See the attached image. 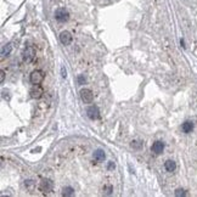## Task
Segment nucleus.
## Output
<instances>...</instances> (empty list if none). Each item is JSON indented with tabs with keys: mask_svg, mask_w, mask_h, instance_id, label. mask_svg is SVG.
Returning <instances> with one entry per match:
<instances>
[{
	"mask_svg": "<svg viewBox=\"0 0 197 197\" xmlns=\"http://www.w3.org/2000/svg\"><path fill=\"white\" fill-rule=\"evenodd\" d=\"M107 169H108V170L115 169V163H113V162H108V164H107Z\"/></svg>",
	"mask_w": 197,
	"mask_h": 197,
	"instance_id": "nucleus-19",
	"label": "nucleus"
},
{
	"mask_svg": "<svg viewBox=\"0 0 197 197\" xmlns=\"http://www.w3.org/2000/svg\"><path fill=\"white\" fill-rule=\"evenodd\" d=\"M151 150H152L156 155H159V153H162L163 150H164V144H163L162 141H155L153 145H152V147H151Z\"/></svg>",
	"mask_w": 197,
	"mask_h": 197,
	"instance_id": "nucleus-9",
	"label": "nucleus"
},
{
	"mask_svg": "<svg viewBox=\"0 0 197 197\" xmlns=\"http://www.w3.org/2000/svg\"><path fill=\"white\" fill-rule=\"evenodd\" d=\"M175 196L178 197H181V196H186V192L182 190V189H178L177 191H175Z\"/></svg>",
	"mask_w": 197,
	"mask_h": 197,
	"instance_id": "nucleus-15",
	"label": "nucleus"
},
{
	"mask_svg": "<svg viewBox=\"0 0 197 197\" xmlns=\"http://www.w3.org/2000/svg\"><path fill=\"white\" fill-rule=\"evenodd\" d=\"M29 93H31V96L33 98H40L44 94V90H43L41 86H39V84H34V86L31 89Z\"/></svg>",
	"mask_w": 197,
	"mask_h": 197,
	"instance_id": "nucleus-5",
	"label": "nucleus"
},
{
	"mask_svg": "<svg viewBox=\"0 0 197 197\" xmlns=\"http://www.w3.org/2000/svg\"><path fill=\"white\" fill-rule=\"evenodd\" d=\"M84 83H85V77H84V76H79L78 84H84Z\"/></svg>",
	"mask_w": 197,
	"mask_h": 197,
	"instance_id": "nucleus-18",
	"label": "nucleus"
},
{
	"mask_svg": "<svg viewBox=\"0 0 197 197\" xmlns=\"http://www.w3.org/2000/svg\"><path fill=\"white\" fill-rule=\"evenodd\" d=\"M93 157H94L95 161H98V162H102V161L105 159V152H103L102 150H96V151L94 152Z\"/></svg>",
	"mask_w": 197,
	"mask_h": 197,
	"instance_id": "nucleus-12",
	"label": "nucleus"
},
{
	"mask_svg": "<svg viewBox=\"0 0 197 197\" xmlns=\"http://www.w3.org/2000/svg\"><path fill=\"white\" fill-rule=\"evenodd\" d=\"M60 40H61V43L63 45H69L71 41H72V34L68 31H63L60 34Z\"/></svg>",
	"mask_w": 197,
	"mask_h": 197,
	"instance_id": "nucleus-7",
	"label": "nucleus"
},
{
	"mask_svg": "<svg viewBox=\"0 0 197 197\" xmlns=\"http://www.w3.org/2000/svg\"><path fill=\"white\" fill-rule=\"evenodd\" d=\"M34 55H36L34 49L31 48V46H28V48L23 51V60H24L26 62H29V61H32V60L34 59Z\"/></svg>",
	"mask_w": 197,
	"mask_h": 197,
	"instance_id": "nucleus-8",
	"label": "nucleus"
},
{
	"mask_svg": "<svg viewBox=\"0 0 197 197\" xmlns=\"http://www.w3.org/2000/svg\"><path fill=\"white\" fill-rule=\"evenodd\" d=\"M54 187V182L50 179H43L39 184V190L44 194H49Z\"/></svg>",
	"mask_w": 197,
	"mask_h": 197,
	"instance_id": "nucleus-1",
	"label": "nucleus"
},
{
	"mask_svg": "<svg viewBox=\"0 0 197 197\" xmlns=\"http://www.w3.org/2000/svg\"><path fill=\"white\" fill-rule=\"evenodd\" d=\"M55 19L59 21V22H66V21L69 19V14L66 9L63 7H60L55 11Z\"/></svg>",
	"mask_w": 197,
	"mask_h": 197,
	"instance_id": "nucleus-3",
	"label": "nucleus"
},
{
	"mask_svg": "<svg viewBox=\"0 0 197 197\" xmlns=\"http://www.w3.org/2000/svg\"><path fill=\"white\" fill-rule=\"evenodd\" d=\"M164 168H166V170H167V172H174V170H175V168H177V164H175V162H174V161L168 159V161L164 163Z\"/></svg>",
	"mask_w": 197,
	"mask_h": 197,
	"instance_id": "nucleus-11",
	"label": "nucleus"
},
{
	"mask_svg": "<svg viewBox=\"0 0 197 197\" xmlns=\"http://www.w3.org/2000/svg\"><path fill=\"white\" fill-rule=\"evenodd\" d=\"M29 79H31L32 84H40L43 82V79H44V73L41 71H39V69H36V71L32 72Z\"/></svg>",
	"mask_w": 197,
	"mask_h": 197,
	"instance_id": "nucleus-4",
	"label": "nucleus"
},
{
	"mask_svg": "<svg viewBox=\"0 0 197 197\" xmlns=\"http://www.w3.org/2000/svg\"><path fill=\"white\" fill-rule=\"evenodd\" d=\"M0 74H1V83H2V82H4V78H5V73H4V71H1V73H0Z\"/></svg>",
	"mask_w": 197,
	"mask_h": 197,
	"instance_id": "nucleus-21",
	"label": "nucleus"
},
{
	"mask_svg": "<svg viewBox=\"0 0 197 197\" xmlns=\"http://www.w3.org/2000/svg\"><path fill=\"white\" fill-rule=\"evenodd\" d=\"M80 98L84 103H91L94 100V94L90 89H83L80 90Z\"/></svg>",
	"mask_w": 197,
	"mask_h": 197,
	"instance_id": "nucleus-2",
	"label": "nucleus"
},
{
	"mask_svg": "<svg viewBox=\"0 0 197 197\" xmlns=\"http://www.w3.org/2000/svg\"><path fill=\"white\" fill-rule=\"evenodd\" d=\"M103 190H105V194H106V195H111V192H112V186H106Z\"/></svg>",
	"mask_w": 197,
	"mask_h": 197,
	"instance_id": "nucleus-17",
	"label": "nucleus"
},
{
	"mask_svg": "<svg viewBox=\"0 0 197 197\" xmlns=\"http://www.w3.org/2000/svg\"><path fill=\"white\" fill-rule=\"evenodd\" d=\"M86 115H88V117L90 119L95 120V119H98L100 117V111H98V108L96 106H90L86 110Z\"/></svg>",
	"mask_w": 197,
	"mask_h": 197,
	"instance_id": "nucleus-6",
	"label": "nucleus"
},
{
	"mask_svg": "<svg viewBox=\"0 0 197 197\" xmlns=\"http://www.w3.org/2000/svg\"><path fill=\"white\" fill-rule=\"evenodd\" d=\"M132 146H133L134 149H140V147L142 146V142H140V141H133V142H132Z\"/></svg>",
	"mask_w": 197,
	"mask_h": 197,
	"instance_id": "nucleus-16",
	"label": "nucleus"
},
{
	"mask_svg": "<svg viewBox=\"0 0 197 197\" xmlns=\"http://www.w3.org/2000/svg\"><path fill=\"white\" fill-rule=\"evenodd\" d=\"M74 195V190L71 186H66L62 190V196H73Z\"/></svg>",
	"mask_w": 197,
	"mask_h": 197,
	"instance_id": "nucleus-14",
	"label": "nucleus"
},
{
	"mask_svg": "<svg viewBox=\"0 0 197 197\" xmlns=\"http://www.w3.org/2000/svg\"><path fill=\"white\" fill-rule=\"evenodd\" d=\"M181 129H182L184 133L189 134V133H191L192 129H194V123H192V122H185V123H182Z\"/></svg>",
	"mask_w": 197,
	"mask_h": 197,
	"instance_id": "nucleus-10",
	"label": "nucleus"
},
{
	"mask_svg": "<svg viewBox=\"0 0 197 197\" xmlns=\"http://www.w3.org/2000/svg\"><path fill=\"white\" fill-rule=\"evenodd\" d=\"M61 72H62V77L66 78V77H67V72H66V68H65V67L61 68Z\"/></svg>",
	"mask_w": 197,
	"mask_h": 197,
	"instance_id": "nucleus-20",
	"label": "nucleus"
},
{
	"mask_svg": "<svg viewBox=\"0 0 197 197\" xmlns=\"http://www.w3.org/2000/svg\"><path fill=\"white\" fill-rule=\"evenodd\" d=\"M11 50H12V45H11V44H7V45L2 46V49H1V56H7V55H10Z\"/></svg>",
	"mask_w": 197,
	"mask_h": 197,
	"instance_id": "nucleus-13",
	"label": "nucleus"
}]
</instances>
